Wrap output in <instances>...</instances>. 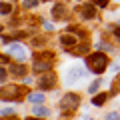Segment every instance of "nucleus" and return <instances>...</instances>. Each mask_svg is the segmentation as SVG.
Wrapping results in <instances>:
<instances>
[{"label":"nucleus","instance_id":"11","mask_svg":"<svg viewBox=\"0 0 120 120\" xmlns=\"http://www.w3.org/2000/svg\"><path fill=\"white\" fill-rule=\"evenodd\" d=\"M60 44L62 46H76V36H72V34L60 36Z\"/></svg>","mask_w":120,"mask_h":120},{"label":"nucleus","instance_id":"25","mask_svg":"<svg viewBox=\"0 0 120 120\" xmlns=\"http://www.w3.org/2000/svg\"><path fill=\"white\" fill-rule=\"evenodd\" d=\"M0 32H2V24H0Z\"/></svg>","mask_w":120,"mask_h":120},{"label":"nucleus","instance_id":"14","mask_svg":"<svg viewBox=\"0 0 120 120\" xmlns=\"http://www.w3.org/2000/svg\"><path fill=\"white\" fill-rule=\"evenodd\" d=\"M12 12V4H10V2H0V14H10Z\"/></svg>","mask_w":120,"mask_h":120},{"label":"nucleus","instance_id":"16","mask_svg":"<svg viewBox=\"0 0 120 120\" xmlns=\"http://www.w3.org/2000/svg\"><path fill=\"white\" fill-rule=\"evenodd\" d=\"M98 86H100V80H94V82H92V84L88 86V92H90V94H94L96 90H98Z\"/></svg>","mask_w":120,"mask_h":120},{"label":"nucleus","instance_id":"26","mask_svg":"<svg viewBox=\"0 0 120 120\" xmlns=\"http://www.w3.org/2000/svg\"><path fill=\"white\" fill-rule=\"evenodd\" d=\"M42 2H46V0H42Z\"/></svg>","mask_w":120,"mask_h":120},{"label":"nucleus","instance_id":"19","mask_svg":"<svg viewBox=\"0 0 120 120\" xmlns=\"http://www.w3.org/2000/svg\"><path fill=\"white\" fill-rule=\"evenodd\" d=\"M0 114L2 116H14V110L12 108H4V110H0Z\"/></svg>","mask_w":120,"mask_h":120},{"label":"nucleus","instance_id":"8","mask_svg":"<svg viewBox=\"0 0 120 120\" xmlns=\"http://www.w3.org/2000/svg\"><path fill=\"white\" fill-rule=\"evenodd\" d=\"M52 16H54V20H62L66 16V6L64 4H56L52 8Z\"/></svg>","mask_w":120,"mask_h":120},{"label":"nucleus","instance_id":"15","mask_svg":"<svg viewBox=\"0 0 120 120\" xmlns=\"http://www.w3.org/2000/svg\"><path fill=\"white\" fill-rule=\"evenodd\" d=\"M40 0H22V6L24 8H34V6H38Z\"/></svg>","mask_w":120,"mask_h":120},{"label":"nucleus","instance_id":"23","mask_svg":"<svg viewBox=\"0 0 120 120\" xmlns=\"http://www.w3.org/2000/svg\"><path fill=\"white\" fill-rule=\"evenodd\" d=\"M114 36H116V38H120V26H118V28L114 30Z\"/></svg>","mask_w":120,"mask_h":120},{"label":"nucleus","instance_id":"4","mask_svg":"<svg viewBox=\"0 0 120 120\" xmlns=\"http://www.w3.org/2000/svg\"><path fill=\"white\" fill-rule=\"evenodd\" d=\"M0 100H20V88L18 86H4V88H0Z\"/></svg>","mask_w":120,"mask_h":120},{"label":"nucleus","instance_id":"10","mask_svg":"<svg viewBox=\"0 0 120 120\" xmlns=\"http://www.w3.org/2000/svg\"><path fill=\"white\" fill-rule=\"evenodd\" d=\"M26 98H28V102H32V104H42L44 102V94L42 92H30Z\"/></svg>","mask_w":120,"mask_h":120},{"label":"nucleus","instance_id":"7","mask_svg":"<svg viewBox=\"0 0 120 120\" xmlns=\"http://www.w3.org/2000/svg\"><path fill=\"white\" fill-rule=\"evenodd\" d=\"M82 18H86V20L96 18V4H84L82 6Z\"/></svg>","mask_w":120,"mask_h":120},{"label":"nucleus","instance_id":"21","mask_svg":"<svg viewBox=\"0 0 120 120\" xmlns=\"http://www.w3.org/2000/svg\"><path fill=\"white\" fill-rule=\"evenodd\" d=\"M4 80H6V70L0 66V82H4Z\"/></svg>","mask_w":120,"mask_h":120},{"label":"nucleus","instance_id":"5","mask_svg":"<svg viewBox=\"0 0 120 120\" xmlns=\"http://www.w3.org/2000/svg\"><path fill=\"white\" fill-rule=\"evenodd\" d=\"M6 54L14 56L16 60H24V58H26V48L22 46V44L14 42V44H8V48H6Z\"/></svg>","mask_w":120,"mask_h":120},{"label":"nucleus","instance_id":"20","mask_svg":"<svg viewBox=\"0 0 120 120\" xmlns=\"http://www.w3.org/2000/svg\"><path fill=\"white\" fill-rule=\"evenodd\" d=\"M94 4L98 6V8H106V6H108V0H96Z\"/></svg>","mask_w":120,"mask_h":120},{"label":"nucleus","instance_id":"6","mask_svg":"<svg viewBox=\"0 0 120 120\" xmlns=\"http://www.w3.org/2000/svg\"><path fill=\"white\" fill-rule=\"evenodd\" d=\"M56 86V76H52V74H46V76H42L38 80V88L40 90H52Z\"/></svg>","mask_w":120,"mask_h":120},{"label":"nucleus","instance_id":"2","mask_svg":"<svg viewBox=\"0 0 120 120\" xmlns=\"http://www.w3.org/2000/svg\"><path fill=\"white\" fill-rule=\"evenodd\" d=\"M52 62H54V54L52 52H42L34 58V72H48L52 68Z\"/></svg>","mask_w":120,"mask_h":120},{"label":"nucleus","instance_id":"12","mask_svg":"<svg viewBox=\"0 0 120 120\" xmlns=\"http://www.w3.org/2000/svg\"><path fill=\"white\" fill-rule=\"evenodd\" d=\"M32 112H34V116H40V118H46V116H48V112H50V110H48L46 106H42V104H36V106H34V110H32Z\"/></svg>","mask_w":120,"mask_h":120},{"label":"nucleus","instance_id":"18","mask_svg":"<svg viewBox=\"0 0 120 120\" xmlns=\"http://www.w3.org/2000/svg\"><path fill=\"white\" fill-rule=\"evenodd\" d=\"M82 74H84V72H82V70H78V68L70 70V76H72V78H82Z\"/></svg>","mask_w":120,"mask_h":120},{"label":"nucleus","instance_id":"13","mask_svg":"<svg viewBox=\"0 0 120 120\" xmlns=\"http://www.w3.org/2000/svg\"><path fill=\"white\" fill-rule=\"evenodd\" d=\"M106 98H108V94H104V92L102 94H96L94 98H92V104H94V106H102V104L106 102Z\"/></svg>","mask_w":120,"mask_h":120},{"label":"nucleus","instance_id":"9","mask_svg":"<svg viewBox=\"0 0 120 120\" xmlns=\"http://www.w3.org/2000/svg\"><path fill=\"white\" fill-rule=\"evenodd\" d=\"M20 62H22V60H20ZM20 62H16V64H10V72L16 74V76H24V74H26V66L20 64Z\"/></svg>","mask_w":120,"mask_h":120},{"label":"nucleus","instance_id":"1","mask_svg":"<svg viewBox=\"0 0 120 120\" xmlns=\"http://www.w3.org/2000/svg\"><path fill=\"white\" fill-rule=\"evenodd\" d=\"M86 66L94 74H102L108 68V56L102 54V52H94V54L86 56Z\"/></svg>","mask_w":120,"mask_h":120},{"label":"nucleus","instance_id":"17","mask_svg":"<svg viewBox=\"0 0 120 120\" xmlns=\"http://www.w3.org/2000/svg\"><path fill=\"white\" fill-rule=\"evenodd\" d=\"M104 120H120V114H118V112H108Z\"/></svg>","mask_w":120,"mask_h":120},{"label":"nucleus","instance_id":"24","mask_svg":"<svg viewBox=\"0 0 120 120\" xmlns=\"http://www.w3.org/2000/svg\"><path fill=\"white\" fill-rule=\"evenodd\" d=\"M26 120H42L40 116H36V118H26Z\"/></svg>","mask_w":120,"mask_h":120},{"label":"nucleus","instance_id":"22","mask_svg":"<svg viewBox=\"0 0 120 120\" xmlns=\"http://www.w3.org/2000/svg\"><path fill=\"white\" fill-rule=\"evenodd\" d=\"M6 62H8V54H6V56H0V64H6Z\"/></svg>","mask_w":120,"mask_h":120},{"label":"nucleus","instance_id":"3","mask_svg":"<svg viewBox=\"0 0 120 120\" xmlns=\"http://www.w3.org/2000/svg\"><path fill=\"white\" fill-rule=\"evenodd\" d=\"M78 104H80V96H78V94H74V92L66 94L64 98L60 100V108H62L64 112H72L74 108L78 106Z\"/></svg>","mask_w":120,"mask_h":120}]
</instances>
